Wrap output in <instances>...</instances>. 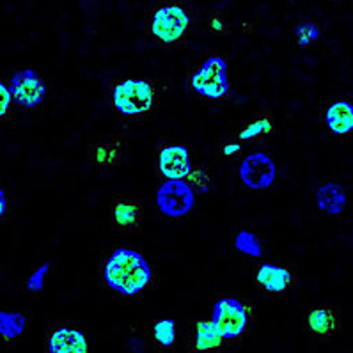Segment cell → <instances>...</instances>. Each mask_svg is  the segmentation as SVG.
Masks as SVG:
<instances>
[{
    "label": "cell",
    "instance_id": "6da1fadb",
    "mask_svg": "<svg viewBox=\"0 0 353 353\" xmlns=\"http://www.w3.org/2000/svg\"><path fill=\"white\" fill-rule=\"evenodd\" d=\"M105 281L123 295H137L151 281V268L135 250L117 249L105 266Z\"/></svg>",
    "mask_w": 353,
    "mask_h": 353
},
{
    "label": "cell",
    "instance_id": "7a4b0ae2",
    "mask_svg": "<svg viewBox=\"0 0 353 353\" xmlns=\"http://www.w3.org/2000/svg\"><path fill=\"white\" fill-rule=\"evenodd\" d=\"M190 27V14L183 6L176 4H163L157 8L151 20V30L154 38L162 43H176L185 38Z\"/></svg>",
    "mask_w": 353,
    "mask_h": 353
},
{
    "label": "cell",
    "instance_id": "3957f363",
    "mask_svg": "<svg viewBox=\"0 0 353 353\" xmlns=\"http://www.w3.org/2000/svg\"><path fill=\"white\" fill-rule=\"evenodd\" d=\"M153 103L151 85L144 80H125L114 89V107L121 114L135 116L150 110Z\"/></svg>",
    "mask_w": 353,
    "mask_h": 353
},
{
    "label": "cell",
    "instance_id": "277c9868",
    "mask_svg": "<svg viewBox=\"0 0 353 353\" xmlns=\"http://www.w3.org/2000/svg\"><path fill=\"white\" fill-rule=\"evenodd\" d=\"M192 88L206 98H224L229 91L228 64L221 57H212L192 75Z\"/></svg>",
    "mask_w": 353,
    "mask_h": 353
},
{
    "label": "cell",
    "instance_id": "5b68a950",
    "mask_svg": "<svg viewBox=\"0 0 353 353\" xmlns=\"http://www.w3.org/2000/svg\"><path fill=\"white\" fill-rule=\"evenodd\" d=\"M213 323L225 339H236L247 328V309L234 299H222L213 309Z\"/></svg>",
    "mask_w": 353,
    "mask_h": 353
},
{
    "label": "cell",
    "instance_id": "8992f818",
    "mask_svg": "<svg viewBox=\"0 0 353 353\" xmlns=\"http://www.w3.org/2000/svg\"><path fill=\"white\" fill-rule=\"evenodd\" d=\"M194 206L192 188L181 179H169L158 190V208L169 216H183Z\"/></svg>",
    "mask_w": 353,
    "mask_h": 353
},
{
    "label": "cell",
    "instance_id": "52a82bcc",
    "mask_svg": "<svg viewBox=\"0 0 353 353\" xmlns=\"http://www.w3.org/2000/svg\"><path fill=\"white\" fill-rule=\"evenodd\" d=\"M241 181L249 188L261 190V188L270 187L275 179V165L272 158L265 153L250 154L243 160L240 167Z\"/></svg>",
    "mask_w": 353,
    "mask_h": 353
},
{
    "label": "cell",
    "instance_id": "ba28073f",
    "mask_svg": "<svg viewBox=\"0 0 353 353\" xmlns=\"http://www.w3.org/2000/svg\"><path fill=\"white\" fill-rule=\"evenodd\" d=\"M9 91L21 107H36L45 98V83L32 70H23L13 77Z\"/></svg>",
    "mask_w": 353,
    "mask_h": 353
},
{
    "label": "cell",
    "instance_id": "9c48e42d",
    "mask_svg": "<svg viewBox=\"0 0 353 353\" xmlns=\"http://www.w3.org/2000/svg\"><path fill=\"white\" fill-rule=\"evenodd\" d=\"M160 170L169 179H181L190 172V154L183 145H167L160 153Z\"/></svg>",
    "mask_w": 353,
    "mask_h": 353
},
{
    "label": "cell",
    "instance_id": "30bf717a",
    "mask_svg": "<svg viewBox=\"0 0 353 353\" xmlns=\"http://www.w3.org/2000/svg\"><path fill=\"white\" fill-rule=\"evenodd\" d=\"M48 350L54 353H83L88 352V341L79 330L59 328L48 341Z\"/></svg>",
    "mask_w": 353,
    "mask_h": 353
},
{
    "label": "cell",
    "instance_id": "8fae6325",
    "mask_svg": "<svg viewBox=\"0 0 353 353\" xmlns=\"http://www.w3.org/2000/svg\"><path fill=\"white\" fill-rule=\"evenodd\" d=\"M256 281L265 288L266 291H274V293H281L286 291L293 283L290 270L281 268L275 265H261L256 270Z\"/></svg>",
    "mask_w": 353,
    "mask_h": 353
},
{
    "label": "cell",
    "instance_id": "7c38bea8",
    "mask_svg": "<svg viewBox=\"0 0 353 353\" xmlns=\"http://www.w3.org/2000/svg\"><path fill=\"white\" fill-rule=\"evenodd\" d=\"M328 128L337 135L348 133L353 130V105L350 101H336L328 107L325 114Z\"/></svg>",
    "mask_w": 353,
    "mask_h": 353
},
{
    "label": "cell",
    "instance_id": "4fadbf2b",
    "mask_svg": "<svg viewBox=\"0 0 353 353\" xmlns=\"http://www.w3.org/2000/svg\"><path fill=\"white\" fill-rule=\"evenodd\" d=\"M112 224L121 231H132L141 225V204L135 201H119L112 208Z\"/></svg>",
    "mask_w": 353,
    "mask_h": 353
},
{
    "label": "cell",
    "instance_id": "5bb4252c",
    "mask_svg": "<svg viewBox=\"0 0 353 353\" xmlns=\"http://www.w3.org/2000/svg\"><path fill=\"white\" fill-rule=\"evenodd\" d=\"M318 206L328 215H339L346 206V196L339 185L328 183L318 190Z\"/></svg>",
    "mask_w": 353,
    "mask_h": 353
},
{
    "label": "cell",
    "instance_id": "9a60e30c",
    "mask_svg": "<svg viewBox=\"0 0 353 353\" xmlns=\"http://www.w3.org/2000/svg\"><path fill=\"white\" fill-rule=\"evenodd\" d=\"M309 328L318 336H328L339 327V316L332 309H314L307 316Z\"/></svg>",
    "mask_w": 353,
    "mask_h": 353
},
{
    "label": "cell",
    "instance_id": "2e32d148",
    "mask_svg": "<svg viewBox=\"0 0 353 353\" xmlns=\"http://www.w3.org/2000/svg\"><path fill=\"white\" fill-rule=\"evenodd\" d=\"M224 336L221 330L215 327L213 321H203L197 323V336H196V350L206 352V350H215L222 345Z\"/></svg>",
    "mask_w": 353,
    "mask_h": 353
},
{
    "label": "cell",
    "instance_id": "e0dca14e",
    "mask_svg": "<svg viewBox=\"0 0 353 353\" xmlns=\"http://www.w3.org/2000/svg\"><path fill=\"white\" fill-rule=\"evenodd\" d=\"M26 316L18 312H2L0 311V336L6 341H13L20 336L26 328Z\"/></svg>",
    "mask_w": 353,
    "mask_h": 353
},
{
    "label": "cell",
    "instance_id": "ac0fdd59",
    "mask_svg": "<svg viewBox=\"0 0 353 353\" xmlns=\"http://www.w3.org/2000/svg\"><path fill=\"white\" fill-rule=\"evenodd\" d=\"M121 151L117 142H101V144H96L92 148V160L98 163H103V165H114V163L119 162Z\"/></svg>",
    "mask_w": 353,
    "mask_h": 353
},
{
    "label": "cell",
    "instance_id": "d6986e66",
    "mask_svg": "<svg viewBox=\"0 0 353 353\" xmlns=\"http://www.w3.org/2000/svg\"><path fill=\"white\" fill-rule=\"evenodd\" d=\"M274 132V121H272V116H259L258 119L247 125L245 128L241 130L240 139L243 141H250V139H256L263 133H270Z\"/></svg>",
    "mask_w": 353,
    "mask_h": 353
},
{
    "label": "cell",
    "instance_id": "ffe728a7",
    "mask_svg": "<svg viewBox=\"0 0 353 353\" xmlns=\"http://www.w3.org/2000/svg\"><path fill=\"white\" fill-rule=\"evenodd\" d=\"M154 339L162 346H172L176 343V323L172 320H162L154 325Z\"/></svg>",
    "mask_w": 353,
    "mask_h": 353
},
{
    "label": "cell",
    "instance_id": "44dd1931",
    "mask_svg": "<svg viewBox=\"0 0 353 353\" xmlns=\"http://www.w3.org/2000/svg\"><path fill=\"white\" fill-rule=\"evenodd\" d=\"M234 245H236V249L240 252L249 254V256H254V258L261 256V245H259L258 238L254 236L252 233H249V231L238 233L236 240H234Z\"/></svg>",
    "mask_w": 353,
    "mask_h": 353
},
{
    "label": "cell",
    "instance_id": "7402d4cb",
    "mask_svg": "<svg viewBox=\"0 0 353 353\" xmlns=\"http://www.w3.org/2000/svg\"><path fill=\"white\" fill-rule=\"evenodd\" d=\"M296 38H299L300 45L307 46L320 38V29H318V26H314V23H302V26L296 29Z\"/></svg>",
    "mask_w": 353,
    "mask_h": 353
},
{
    "label": "cell",
    "instance_id": "603a6c76",
    "mask_svg": "<svg viewBox=\"0 0 353 353\" xmlns=\"http://www.w3.org/2000/svg\"><path fill=\"white\" fill-rule=\"evenodd\" d=\"M48 268H50V265H48V263H45V265L39 266L38 270L30 275V279L27 281V288H29L30 291L41 290L43 283H45V275H46V272H48Z\"/></svg>",
    "mask_w": 353,
    "mask_h": 353
},
{
    "label": "cell",
    "instance_id": "cb8c5ba5",
    "mask_svg": "<svg viewBox=\"0 0 353 353\" xmlns=\"http://www.w3.org/2000/svg\"><path fill=\"white\" fill-rule=\"evenodd\" d=\"M188 178H190V183L196 185V187L203 188V190H208V185H210V179L208 176L204 174L201 169H194L188 172Z\"/></svg>",
    "mask_w": 353,
    "mask_h": 353
},
{
    "label": "cell",
    "instance_id": "d4e9b609",
    "mask_svg": "<svg viewBox=\"0 0 353 353\" xmlns=\"http://www.w3.org/2000/svg\"><path fill=\"white\" fill-rule=\"evenodd\" d=\"M9 103H11V91L4 83H0V119L8 114Z\"/></svg>",
    "mask_w": 353,
    "mask_h": 353
},
{
    "label": "cell",
    "instance_id": "484cf974",
    "mask_svg": "<svg viewBox=\"0 0 353 353\" xmlns=\"http://www.w3.org/2000/svg\"><path fill=\"white\" fill-rule=\"evenodd\" d=\"M210 29L216 34H225L229 30V27L228 23L222 20V17H219V14H212V17H210Z\"/></svg>",
    "mask_w": 353,
    "mask_h": 353
},
{
    "label": "cell",
    "instance_id": "4316f807",
    "mask_svg": "<svg viewBox=\"0 0 353 353\" xmlns=\"http://www.w3.org/2000/svg\"><path fill=\"white\" fill-rule=\"evenodd\" d=\"M6 208H8V201H6V194L4 190L0 188V216H4Z\"/></svg>",
    "mask_w": 353,
    "mask_h": 353
},
{
    "label": "cell",
    "instance_id": "83f0119b",
    "mask_svg": "<svg viewBox=\"0 0 353 353\" xmlns=\"http://www.w3.org/2000/svg\"><path fill=\"white\" fill-rule=\"evenodd\" d=\"M224 154H236L238 151H240V145L238 144H228V145H224Z\"/></svg>",
    "mask_w": 353,
    "mask_h": 353
}]
</instances>
